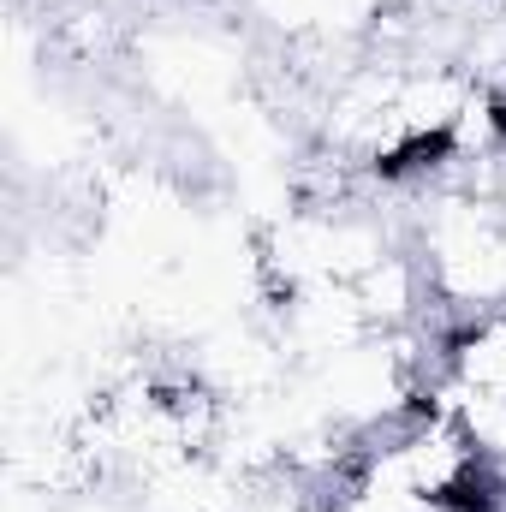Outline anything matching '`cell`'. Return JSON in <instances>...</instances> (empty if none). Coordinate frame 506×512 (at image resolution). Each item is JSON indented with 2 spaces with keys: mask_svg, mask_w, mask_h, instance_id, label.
I'll return each mask as SVG.
<instances>
[{
  "mask_svg": "<svg viewBox=\"0 0 506 512\" xmlns=\"http://www.w3.org/2000/svg\"><path fill=\"white\" fill-rule=\"evenodd\" d=\"M453 155V131H417V137H405L399 149H387L376 161L381 179H399V173H411V167H435V161H447Z\"/></svg>",
  "mask_w": 506,
  "mask_h": 512,
  "instance_id": "1",
  "label": "cell"
},
{
  "mask_svg": "<svg viewBox=\"0 0 506 512\" xmlns=\"http://www.w3.org/2000/svg\"><path fill=\"white\" fill-rule=\"evenodd\" d=\"M435 501H441L447 512H495V507H501V483H495L489 471H477V465H471V471H459L453 483H441V489H435Z\"/></svg>",
  "mask_w": 506,
  "mask_h": 512,
  "instance_id": "2",
  "label": "cell"
},
{
  "mask_svg": "<svg viewBox=\"0 0 506 512\" xmlns=\"http://www.w3.org/2000/svg\"><path fill=\"white\" fill-rule=\"evenodd\" d=\"M489 126H495V137H506V102H495V114H489Z\"/></svg>",
  "mask_w": 506,
  "mask_h": 512,
  "instance_id": "3",
  "label": "cell"
}]
</instances>
